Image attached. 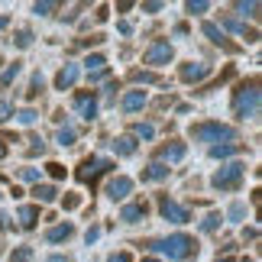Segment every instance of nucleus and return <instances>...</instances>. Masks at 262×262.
I'll return each instance as SVG.
<instances>
[{"instance_id": "f257e3e1", "label": "nucleus", "mask_w": 262, "mask_h": 262, "mask_svg": "<svg viewBox=\"0 0 262 262\" xmlns=\"http://www.w3.org/2000/svg\"><path fill=\"white\" fill-rule=\"evenodd\" d=\"M152 249H156V253H162V256H168L172 262H185L191 256H198V243L188 233H175V236H168V239H159V243H152Z\"/></svg>"}, {"instance_id": "f03ea898", "label": "nucleus", "mask_w": 262, "mask_h": 262, "mask_svg": "<svg viewBox=\"0 0 262 262\" xmlns=\"http://www.w3.org/2000/svg\"><path fill=\"white\" fill-rule=\"evenodd\" d=\"M259 104H262V97H259V84L256 81L243 84L233 94V114L239 120H256L259 117Z\"/></svg>"}, {"instance_id": "7ed1b4c3", "label": "nucleus", "mask_w": 262, "mask_h": 262, "mask_svg": "<svg viewBox=\"0 0 262 262\" xmlns=\"http://www.w3.org/2000/svg\"><path fill=\"white\" fill-rule=\"evenodd\" d=\"M191 139H198V143H236V129L230 123H194L188 129Z\"/></svg>"}, {"instance_id": "20e7f679", "label": "nucleus", "mask_w": 262, "mask_h": 262, "mask_svg": "<svg viewBox=\"0 0 262 262\" xmlns=\"http://www.w3.org/2000/svg\"><path fill=\"white\" fill-rule=\"evenodd\" d=\"M246 175V165L243 162H230V165H220L214 178H210V185H214L217 191H236L239 188V181H243Z\"/></svg>"}, {"instance_id": "39448f33", "label": "nucleus", "mask_w": 262, "mask_h": 262, "mask_svg": "<svg viewBox=\"0 0 262 262\" xmlns=\"http://www.w3.org/2000/svg\"><path fill=\"white\" fill-rule=\"evenodd\" d=\"M172 58H175V49H172V42H168V39H156V42L146 49L143 62H146V65H152V68H159V65H168Z\"/></svg>"}, {"instance_id": "423d86ee", "label": "nucleus", "mask_w": 262, "mask_h": 262, "mask_svg": "<svg viewBox=\"0 0 262 262\" xmlns=\"http://www.w3.org/2000/svg\"><path fill=\"white\" fill-rule=\"evenodd\" d=\"M159 210H162V217L168 220V224H188L191 214L181 204H175L172 198H159Z\"/></svg>"}, {"instance_id": "0eeeda50", "label": "nucleus", "mask_w": 262, "mask_h": 262, "mask_svg": "<svg viewBox=\"0 0 262 262\" xmlns=\"http://www.w3.org/2000/svg\"><path fill=\"white\" fill-rule=\"evenodd\" d=\"M129 191H133V178H126V175H117V178L107 181V198L110 201H123Z\"/></svg>"}, {"instance_id": "6e6552de", "label": "nucleus", "mask_w": 262, "mask_h": 262, "mask_svg": "<svg viewBox=\"0 0 262 262\" xmlns=\"http://www.w3.org/2000/svg\"><path fill=\"white\" fill-rule=\"evenodd\" d=\"M207 75H210V65H201V62H188V65H181V81H188V84L204 81Z\"/></svg>"}, {"instance_id": "1a4fd4ad", "label": "nucleus", "mask_w": 262, "mask_h": 262, "mask_svg": "<svg viewBox=\"0 0 262 262\" xmlns=\"http://www.w3.org/2000/svg\"><path fill=\"white\" fill-rule=\"evenodd\" d=\"M146 214H149V204L146 201H136V204H126L120 210V220L123 224H139V220H146Z\"/></svg>"}, {"instance_id": "9d476101", "label": "nucleus", "mask_w": 262, "mask_h": 262, "mask_svg": "<svg viewBox=\"0 0 262 262\" xmlns=\"http://www.w3.org/2000/svg\"><path fill=\"white\" fill-rule=\"evenodd\" d=\"M107 168H110V162H104V159H84V162H81V172H78V178H81V181H91L94 175L107 172Z\"/></svg>"}, {"instance_id": "9b49d317", "label": "nucleus", "mask_w": 262, "mask_h": 262, "mask_svg": "<svg viewBox=\"0 0 262 262\" xmlns=\"http://www.w3.org/2000/svg\"><path fill=\"white\" fill-rule=\"evenodd\" d=\"M78 75H81V68H78V65H65L62 72L55 75V88H58V91H68V88H75Z\"/></svg>"}, {"instance_id": "f8f14e48", "label": "nucleus", "mask_w": 262, "mask_h": 262, "mask_svg": "<svg viewBox=\"0 0 262 262\" xmlns=\"http://www.w3.org/2000/svg\"><path fill=\"white\" fill-rule=\"evenodd\" d=\"M185 152H188V146L185 143H172V146H162L159 149V162H181L185 159Z\"/></svg>"}, {"instance_id": "ddd939ff", "label": "nucleus", "mask_w": 262, "mask_h": 262, "mask_svg": "<svg viewBox=\"0 0 262 262\" xmlns=\"http://www.w3.org/2000/svg\"><path fill=\"white\" fill-rule=\"evenodd\" d=\"M75 107L81 110V117L88 120V123H91V120L97 117V100H94V97H88V94H81V97H75Z\"/></svg>"}, {"instance_id": "4468645a", "label": "nucleus", "mask_w": 262, "mask_h": 262, "mask_svg": "<svg viewBox=\"0 0 262 262\" xmlns=\"http://www.w3.org/2000/svg\"><path fill=\"white\" fill-rule=\"evenodd\" d=\"M143 104H146V91H126V94H123V110H126V114L139 110Z\"/></svg>"}, {"instance_id": "2eb2a0df", "label": "nucleus", "mask_w": 262, "mask_h": 262, "mask_svg": "<svg viewBox=\"0 0 262 262\" xmlns=\"http://www.w3.org/2000/svg\"><path fill=\"white\" fill-rule=\"evenodd\" d=\"M72 233H75L72 224H58V227H52V230L46 233V239H49V243H62V239H68Z\"/></svg>"}, {"instance_id": "dca6fc26", "label": "nucleus", "mask_w": 262, "mask_h": 262, "mask_svg": "<svg viewBox=\"0 0 262 262\" xmlns=\"http://www.w3.org/2000/svg\"><path fill=\"white\" fill-rule=\"evenodd\" d=\"M168 172H172L168 165H162V162H152V165H149L146 172H143V178H146V181H162V178H168Z\"/></svg>"}, {"instance_id": "f3484780", "label": "nucleus", "mask_w": 262, "mask_h": 262, "mask_svg": "<svg viewBox=\"0 0 262 262\" xmlns=\"http://www.w3.org/2000/svg\"><path fill=\"white\" fill-rule=\"evenodd\" d=\"M55 194H58V191H55L52 185H36V188H33V198L39 201V204H52Z\"/></svg>"}, {"instance_id": "a211bd4d", "label": "nucleus", "mask_w": 262, "mask_h": 262, "mask_svg": "<svg viewBox=\"0 0 262 262\" xmlns=\"http://www.w3.org/2000/svg\"><path fill=\"white\" fill-rule=\"evenodd\" d=\"M201 29H204V36L210 39V42H217V46H227V36H224V29H220L217 23H204Z\"/></svg>"}, {"instance_id": "6ab92c4d", "label": "nucleus", "mask_w": 262, "mask_h": 262, "mask_svg": "<svg viewBox=\"0 0 262 262\" xmlns=\"http://www.w3.org/2000/svg\"><path fill=\"white\" fill-rule=\"evenodd\" d=\"M114 149H117V156H133L136 152V139L133 136H120L114 143Z\"/></svg>"}, {"instance_id": "aec40b11", "label": "nucleus", "mask_w": 262, "mask_h": 262, "mask_svg": "<svg viewBox=\"0 0 262 262\" xmlns=\"http://www.w3.org/2000/svg\"><path fill=\"white\" fill-rule=\"evenodd\" d=\"M233 152H239V146H236V143H224V146H210V156H214V159H227V156H233Z\"/></svg>"}, {"instance_id": "412c9836", "label": "nucleus", "mask_w": 262, "mask_h": 262, "mask_svg": "<svg viewBox=\"0 0 262 262\" xmlns=\"http://www.w3.org/2000/svg\"><path fill=\"white\" fill-rule=\"evenodd\" d=\"M36 217H39V204H29L19 210V220H23V227H36Z\"/></svg>"}, {"instance_id": "4be33fe9", "label": "nucleus", "mask_w": 262, "mask_h": 262, "mask_svg": "<svg viewBox=\"0 0 262 262\" xmlns=\"http://www.w3.org/2000/svg\"><path fill=\"white\" fill-rule=\"evenodd\" d=\"M84 65H88V75H94V72H100V68H107V58L104 55H88Z\"/></svg>"}, {"instance_id": "5701e85b", "label": "nucleus", "mask_w": 262, "mask_h": 262, "mask_svg": "<svg viewBox=\"0 0 262 262\" xmlns=\"http://www.w3.org/2000/svg\"><path fill=\"white\" fill-rule=\"evenodd\" d=\"M220 220H224V217H220L217 210H214V214H207L204 220H201V230H204V233H214V230L220 227Z\"/></svg>"}, {"instance_id": "b1692460", "label": "nucleus", "mask_w": 262, "mask_h": 262, "mask_svg": "<svg viewBox=\"0 0 262 262\" xmlns=\"http://www.w3.org/2000/svg\"><path fill=\"white\" fill-rule=\"evenodd\" d=\"M75 139H78V133H75L72 126H62V129H58V143H62V146H72Z\"/></svg>"}, {"instance_id": "393cba45", "label": "nucleus", "mask_w": 262, "mask_h": 262, "mask_svg": "<svg viewBox=\"0 0 262 262\" xmlns=\"http://www.w3.org/2000/svg\"><path fill=\"white\" fill-rule=\"evenodd\" d=\"M233 7H236L243 16H256V10H259V4H256V0H249V4H246V0H239V4H233Z\"/></svg>"}, {"instance_id": "a878e982", "label": "nucleus", "mask_w": 262, "mask_h": 262, "mask_svg": "<svg viewBox=\"0 0 262 262\" xmlns=\"http://www.w3.org/2000/svg\"><path fill=\"white\" fill-rule=\"evenodd\" d=\"M133 133H136V136H143V139H152V136H156V126H152V123H136V126H133Z\"/></svg>"}, {"instance_id": "bb28decb", "label": "nucleus", "mask_w": 262, "mask_h": 262, "mask_svg": "<svg viewBox=\"0 0 262 262\" xmlns=\"http://www.w3.org/2000/svg\"><path fill=\"white\" fill-rule=\"evenodd\" d=\"M16 75H19V62H13L4 75H0V84H13V78H16Z\"/></svg>"}, {"instance_id": "cd10ccee", "label": "nucleus", "mask_w": 262, "mask_h": 262, "mask_svg": "<svg viewBox=\"0 0 262 262\" xmlns=\"http://www.w3.org/2000/svg\"><path fill=\"white\" fill-rule=\"evenodd\" d=\"M29 259H33V249H29V246H19L16 253L10 256V262H29Z\"/></svg>"}, {"instance_id": "c85d7f7f", "label": "nucleus", "mask_w": 262, "mask_h": 262, "mask_svg": "<svg viewBox=\"0 0 262 262\" xmlns=\"http://www.w3.org/2000/svg\"><path fill=\"white\" fill-rule=\"evenodd\" d=\"M207 7H210L207 0H188V4H185V10H188V13H204Z\"/></svg>"}, {"instance_id": "c756f323", "label": "nucleus", "mask_w": 262, "mask_h": 262, "mask_svg": "<svg viewBox=\"0 0 262 262\" xmlns=\"http://www.w3.org/2000/svg\"><path fill=\"white\" fill-rule=\"evenodd\" d=\"M29 42H33V33H29V29H19V33H16V46L29 49Z\"/></svg>"}, {"instance_id": "7c9ffc66", "label": "nucleus", "mask_w": 262, "mask_h": 262, "mask_svg": "<svg viewBox=\"0 0 262 262\" xmlns=\"http://www.w3.org/2000/svg\"><path fill=\"white\" fill-rule=\"evenodd\" d=\"M16 120H19V123H33V120H36V110H33V107H23V110L16 114Z\"/></svg>"}, {"instance_id": "2f4dec72", "label": "nucleus", "mask_w": 262, "mask_h": 262, "mask_svg": "<svg viewBox=\"0 0 262 262\" xmlns=\"http://www.w3.org/2000/svg\"><path fill=\"white\" fill-rule=\"evenodd\" d=\"M10 117H13V104H7V100H0V123H7Z\"/></svg>"}, {"instance_id": "473e14b6", "label": "nucleus", "mask_w": 262, "mask_h": 262, "mask_svg": "<svg viewBox=\"0 0 262 262\" xmlns=\"http://www.w3.org/2000/svg\"><path fill=\"white\" fill-rule=\"evenodd\" d=\"M39 175H42L39 168H23V172H19V178H23V181H36V185H39Z\"/></svg>"}, {"instance_id": "72a5a7b5", "label": "nucleus", "mask_w": 262, "mask_h": 262, "mask_svg": "<svg viewBox=\"0 0 262 262\" xmlns=\"http://www.w3.org/2000/svg\"><path fill=\"white\" fill-rule=\"evenodd\" d=\"M55 7H58V4H36V7H33V13H39V16H49Z\"/></svg>"}, {"instance_id": "f704fd0d", "label": "nucleus", "mask_w": 262, "mask_h": 262, "mask_svg": "<svg viewBox=\"0 0 262 262\" xmlns=\"http://www.w3.org/2000/svg\"><path fill=\"white\" fill-rule=\"evenodd\" d=\"M46 168H49V175H52V178H65V168L58 165V162H49Z\"/></svg>"}, {"instance_id": "c9c22d12", "label": "nucleus", "mask_w": 262, "mask_h": 262, "mask_svg": "<svg viewBox=\"0 0 262 262\" xmlns=\"http://www.w3.org/2000/svg\"><path fill=\"white\" fill-rule=\"evenodd\" d=\"M230 217H233V220L246 217V207H243V204H233V207H230Z\"/></svg>"}, {"instance_id": "e433bc0d", "label": "nucleus", "mask_w": 262, "mask_h": 262, "mask_svg": "<svg viewBox=\"0 0 262 262\" xmlns=\"http://www.w3.org/2000/svg\"><path fill=\"white\" fill-rule=\"evenodd\" d=\"M42 84H46L42 75H36V78H33V88H29V94H39V91H42Z\"/></svg>"}, {"instance_id": "4c0bfd02", "label": "nucleus", "mask_w": 262, "mask_h": 262, "mask_svg": "<svg viewBox=\"0 0 262 262\" xmlns=\"http://www.w3.org/2000/svg\"><path fill=\"white\" fill-rule=\"evenodd\" d=\"M159 10H162V4H159V0H152V4H143V13H159Z\"/></svg>"}, {"instance_id": "58836bf2", "label": "nucleus", "mask_w": 262, "mask_h": 262, "mask_svg": "<svg viewBox=\"0 0 262 262\" xmlns=\"http://www.w3.org/2000/svg\"><path fill=\"white\" fill-rule=\"evenodd\" d=\"M107 262H133V259H129V253H114L107 256Z\"/></svg>"}, {"instance_id": "ea45409f", "label": "nucleus", "mask_w": 262, "mask_h": 262, "mask_svg": "<svg viewBox=\"0 0 262 262\" xmlns=\"http://www.w3.org/2000/svg\"><path fill=\"white\" fill-rule=\"evenodd\" d=\"M133 78H136V81H156V75H152V72H136Z\"/></svg>"}, {"instance_id": "a19ab883", "label": "nucleus", "mask_w": 262, "mask_h": 262, "mask_svg": "<svg viewBox=\"0 0 262 262\" xmlns=\"http://www.w3.org/2000/svg\"><path fill=\"white\" fill-rule=\"evenodd\" d=\"M97 236H100V230H97V227H91V230H88V236H84V239H88V243H94V239H97Z\"/></svg>"}, {"instance_id": "79ce46f5", "label": "nucleus", "mask_w": 262, "mask_h": 262, "mask_svg": "<svg viewBox=\"0 0 262 262\" xmlns=\"http://www.w3.org/2000/svg\"><path fill=\"white\" fill-rule=\"evenodd\" d=\"M46 262H68V259H65V256H49Z\"/></svg>"}, {"instance_id": "37998d69", "label": "nucleus", "mask_w": 262, "mask_h": 262, "mask_svg": "<svg viewBox=\"0 0 262 262\" xmlns=\"http://www.w3.org/2000/svg\"><path fill=\"white\" fill-rule=\"evenodd\" d=\"M4 156H7V146H4V143H0V159H4Z\"/></svg>"}, {"instance_id": "c03bdc74", "label": "nucleus", "mask_w": 262, "mask_h": 262, "mask_svg": "<svg viewBox=\"0 0 262 262\" xmlns=\"http://www.w3.org/2000/svg\"><path fill=\"white\" fill-rule=\"evenodd\" d=\"M7 26V16H0V29H4Z\"/></svg>"}, {"instance_id": "a18cd8bd", "label": "nucleus", "mask_w": 262, "mask_h": 262, "mask_svg": "<svg viewBox=\"0 0 262 262\" xmlns=\"http://www.w3.org/2000/svg\"><path fill=\"white\" fill-rule=\"evenodd\" d=\"M217 262H233V259H217Z\"/></svg>"}, {"instance_id": "49530a36", "label": "nucleus", "mask_w": 262, "mask_h": 262, "mask_svg": "<svg viewBox=\"0 0 262 262\" xmlns=\"http://www.w3.org/2000/svg\"><path fill=\"white\" fill-rule=\"evenodd\" d=\"M143 262H159V259H143Z\"/></svg>"}]
</instances>
